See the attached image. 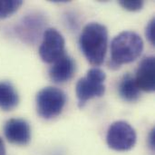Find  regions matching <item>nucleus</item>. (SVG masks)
Instances as JSON below:
<instances>
[{
  "label": "nucleus",
  "mask_w": 155,
  "mask_h": 155,
  "mask_svg": "<svg viewBox=\"0 0 155 155\" xmlns=\"http://www.w3.org/2000/svg\"><path fill=\"white\" fill-rule=\"evenodd\" d=\"M143 41L135 32L124 31L116 35L111 43L110 67L118 68L124 64L134 62L142 54Z\"/></svg>",
  "instance_id": "nucleus-2"
},
{
  "label": "nucleus",
  "mask_w": 155,
  "mask_h": 155,
  "mask_svg": "<svg viewBox=\"0 0 155 155\" xmlns=\"http://www.w3.org/2000/svg\"><path fill=\"white\" fill-rule=\"evenodd\" d=\"M19 98L15 87L8 82H0V108L5 111L14 109Z\"/></svg>",
  "instance_id": "nucleus-11"
},
{
  "label": "nucleus",
  "mask_w": 155,
  "mask_h": 155,
  "mask_svg": "<svg viewBox=\"0 0 155 155\" xmlns=\"http://www.w3.org/2000/svg\"><path fill=\"white\" fill-rule=\"evenodd\" d=\"M145 34H146V36H147V38H148V40H149V42L153 45H155V20L154 18H153L150 22H149V24L147 25V26H146V32H145Z\"/></svg>",
  "instance_id": "nucleus-14"
},
{
  "label": "nucleus",
  "mask_w": 155,
  "mask_h": 155,
  "mask_svg": "<svg viewBox=\"0 0 155 155\" xmlns=\"http://www.w3.org/2000/svg\"><path fill=\"white\" fill-rule=\"evenodd\" d=\"M134 79L140 90L145 92L154 91L155 59L153 56H146L142 60Z\"/></svg>",
  "instance_id": "nucleus-8"
},
{
  "label": "nucleus",
  "mask_w": 155,
  "mask_h": 155,
  "mask_svg": "<svg viewBox=\"0 0 155 155\" xmlns=\"http://www.w3.org/2000/svg\"><path fill=\"white\" fill-rule=\"evenodd\" d=\"M107 144L115 151H128L136 143L134 129L124 121H117L112 124L107 131Z\"/></svg>",
  "instance_id": "nucleus-5"
},
{
  "label": "nucleus",
  "mask_w": 155,
  "mask_h": 155,
  "mask_svg": "<svg viewBox=\"0 0 155 155\" xmlns=\"http://www.w3.org/2000/svg\"><path fill=\"white\" fill-rule=\"evenodd\" d=\"M22 1H0V19L10 16L22 5Z\"/></svg>",
  "instance_id": "nucleus-12"
},
{
  "label": "nucleus",
  "mask_w": 155,
  "mask_h": 155,
  "mask_svg": "<svg viewBox=\"0 0 155 155\" xmlns=\"http://www.w3.org/2000/svg\"><path fill=\"white\" fill-rule=\"evenodd\" d=\"M4 134L8 142L17 145H25L31 139L29 124L23 119H10L4 127Z\"/></svg>",
  "instance_id": "nucleus-7"
},
{
  "label": "nucleus",
  "mask_w": 155,
  "mask_h": 155,
  "mask_svg": "<svg viewBox=\"0 0 155 155\" xmlns=\"http://www.w3.org/2000/svg\"><path fill=\"white\" fill-rule=\"evenodd\" d=\"M119 94L120 96L127 102H134L140 97V89L137 86L134 77L130 74H126L121 79Z\"/></svg>",
  "instance_id": "nucleus-10"
},
{
  "label": "nucleus",
  "mask_w": 155,
  "mask_h": 155,
  "mask_svg": "<svg viewBox=\"0 0 155 155\" xmlns=\"http://www.w3.org/2000/svg\"><path fill=\"white\" fill-rule=\"evenodd\" d=\"M105 78L106 74L102 69L94 67L88 70L84 77L78 80L76 84V95L80 108L83 107L88 100L104 95L105 92V86L104 84Z\"/></svg>",
  "instance_id": "nucleus-3"
},
{
  "label": "nucleus",
  "mask_w": 155,
  "mask_h": 155,
  "mask_svg": "<svg viewBox=\"0 0 155 155\" xmlns=\"http://www.w3.org/2000/svg\"><path fill=\"white\" fill-rule=\"evenodd\" d=\"M0 155H5V143L2 140V138L0 137Z\"/></svg>",
  "instance_id": "nucleus-16"
},
{
  "label": "nucleus",
  "mask_w": 155,
  "mask_h": 155,
  "mask_svg": "<svg viewBox=\"0 0 155 155\" xmlns=\"http://www.w3.org/2000/svg\"><path fill=\"white\" fill-rule=\"evenodd\" d=\"M65 103V94L56 87H45L36 95L37 113L44 119H52L59 115Z\"/></svg>",
  "instance_id": "nucleus-4"
},
{
  "label": "nucleus",
  "mask_w": 155,
  "mask_h": 155,
  "mask_svg": "<svg viewBox=\"0 0 155 155\" xmlns=\"http://www.w3.org/2000/svg\"><path fill=\"white\" fill-rule=\"evenodd\" d=\"M119 4L125 9L129 10V11H137L140 10L143 6V1H139V0H135V1H120Z\"/></svg>",
  "instance_id": "nucleus-13"
},
{
  "label": "nucleus",
  "mask_w": 155,
  "mask_h": 155,
  "mask_svg": "<svg viewBox=\"0 0 155 155\" xmlns=\"http://www.w3.org/2000/svg\"><path fill=\"white\" fill-rule=\"evenodd\" d=\"M74 70L75 64L74 59L67 54H64L54 62L49 69V76L54 83H64L73 77Z\"/></svg>",
  "instance_id": "nucleus-9"
},
{
  "label": "nucleus",
  "mask_w": 155,
  "mask_h": 155,
  "mask_svg": "<svg viewBox=\"0 0 155 155\" xmlns=\"http://www.w3.org/2000/svg\"><path fill=\"white\" fill-rule=\"evenodd\" d=\"M79 45L83 54L91 64H102L105 58L108 45L106 26L97 22L87 24L80 35Z\"/></svg>",
  "instance_id": "nucleus-1"
},
{
  "label": "nucleus",
  "mask_w": 155,
  "mask_h": 155,
  "mask_svg": "<svg viewBox=\"0 0 155 155\" xmlns=\"http://www.w3.org/2000/svg\"><path fill=\"white\" fill-rule=\"evenodd\" d=\"M149 143L151 145L152 148L154 147V130L153 129L152 132H151V134L149 136Z\"/></svg>",
  "instance_id": "nucleus-15"
},
{
  "label": "nucleus",
  "mask_w": 155,
  "mask_h": 155,
  "mask_svg": "<svg viewBox=\"0 0 155 155\" xmlns=\"http://www.w3.org/2000/svg\"><path fill=\"white\" fill-rule=\"evenodd\" d=\"M64 38L60 32L54 28L46 29L39 47L41 59L45 63H54L64 54Z\"/></svg>",
  "instance_id": "nucleus-6"
}]
</instances>
